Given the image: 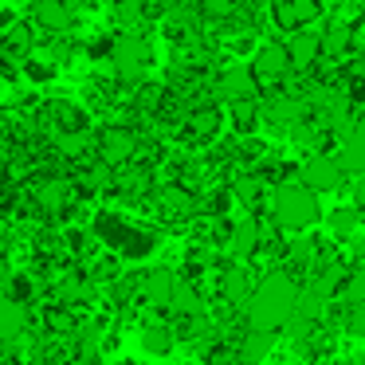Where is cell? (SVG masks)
Returning <instances> with one entry per match:
<instances>
[{
    "label": "cell",
    "instance_id": "6da1fadb",
    "mask_svg": "<svg viewBox=\"0 0 365 365\" xmlns=\"http://www.w3.org/2000/svg\"><path fill=\"white\" fill-rule=\"evenodd\" d=\"M299 275L287 267H271L259 283L252 287V294L244 299L240 314H244L247 330H283L294 318V307H299Z\"/></svg>",
    "mask_w": 365,
    "mask_h": 365
},
{
    "label": "cell",
    "instance_id": "7a4b0ae2",
    "mask_svg": "<svg viewBox=\"0 0 365 365\" xmlns=\"http://www.w3.org/2000/svg\"><path fill=\"white\" fill-rule=\"evenodd\" d=\"M87 232L95 236L98 247L114 252L122 263H145L161 247V232L158 228H150V224H142V220H130L126 212H114V208L91 212Z\"/></svg>",
    "mask_w": 365,
    "mask_h": 365
},
{
    "label": "cell",
    "instance_id": "3957f363",
    "mask_svg": "<svg viewBox=\"0 0 365 365\" xmlns=\"http://www.w3.org/2000/svg\"><path fill=\"white\" fill-rule=\"evenodd\" d=\"M267 220L279 232H310L322 220V205H318V192L307 189L302 181H283L271 185L267 192Z\"/></svg>",
    "mask_w": 365,
    "mask_h": 365
},
{
    "label": "cell",
    "instance_id": "277c9868",
    "mask_svg": "<svg viewBox=\"0 0 365 365\" xmlns=\"http://www.w3.org/2000/svg\"><path fill=\"white\" fill-rule=\"evenodd\" d=\"M106 63L114 67V75L122 83H142L150 63H153V43L142 32H118V36H110Z\"/></svg>",
    "mask_w": 365,
    "mask_h": 365
},
{
    "label": "cell",
    "instance_id": "5b68a950",
    "mask_svg": "<svg viewBox=\"0 0 365 365\" xmlns=\"http://www.w3.org/2000/svg\"><path fill=\"white\" fill-rule=\"evenodd\" d=\"M224 122H228V114L220 110V103H208V98L189 103V110L181 114V122H177V142H181L185 150L212 145L216 138H220Z\"/></svg>",
    "mask_w": 365,
    "mask_h": 365
},
{
    "label": "cell",
    "instance_id": "8992f818",
    "mask_svg": "<svg viewBox=\"0 0 365 365\" xmlns=\"http://www.w3.org/2000/svg\"><path fill=\"white\" fill-rule=\"evenodd\" d=\"M95 153L103 165H110V169H122V165H130L134 158H142V134H138L130 122H110V126H103L95 134Z\"/></svg>",
    "mask_w": 365,
    "mask_h": 365
},
{
    "label": "cell",
    "instance_id": "52a82bcc",
    "mask_svg": "<svg viewBox=\"0 0 365 365\" xmlns=\"http://www.w3.org/2000/svg\"><path fill=\"white\" fill-rule=\"evenodd\" d=\"M267 20L275 32H307L326 20V0H267Z\"/></svg>",
    "mask_w": 365,
    "mask_h": 365
},
{
    "label": "cell",
    "instance_id": "ba28073f",
    "mask_svg": "<svg viewBox=\"0 0 365 365\" xmlns=\"http://www.w3.org/2000/svg\"><path fill=\"white\" fill-rule=\"evenodd\" d=\"M247 67H252V79L259 91H279V87H287V79L294 75L291 56H287L283 43H263V48H255V56Z\"/></svg>",
    "mask_w": 365,
    "mask_h": 365
},
{
    "label": "cell",
    "instance_id": "9c48e42d",
    "mask_svg": "<svg viewBox=\"0 0 365 365\" xmlns=\"http://www.w3.org/2000/svg\"><path fill=\"white\" fill-rule=\"evenodd\" d=\"M302 185L314 192H338L341 185H346V169L338 165V158H330V153H310L307 161H302L299 169Z\"/></svg>",
    "mask_w": 365,
    "mask_h": 365
},
{
    "label": "cell",
    "instance_id": "30bf717a",
    "mask_svg": "<svg viewBox=\"0 0 365 365\" xmlns=\"http://www.w3.org/2000/svg\"><path fill=\"white\" fill-rule=\"evenodd\" d=\"M40 122H43V130H51V134L91 130V114L83 110L79 103H71V98H48V103L40 106Z\"/></svg>",
    "mask_w": 365,
    "mask_h": 365
},
{
    "label": "cell",
    "instance_id": "8fae6325",
    "mask_svg": "<svg viewBox=\"0 0 365 365\" xmlns=\"http://www.w3.org/2000/svg\"><path fill=\"white\" fill-rule=\"evenodd\" d=\"M173 283H177V275L169 267H145V271H138V302H145L150 310H169Z\"/></svg>",
    "mask_w": 365,
    "mask_h": 365
},
{
    "label": "cell",
    "instance_id": "7c38bea8",
    "mask_svg": "<svg viewBox=\"0 0 365 365\" xmlns=\"http://www.w3.org/2000/svg\"><path fill=\"white\" fill-rule=\"evenodd\" d=\"M158 208H161L165 220H197L200 216V192L169 181V185L158 189Z\"/></svg>",
    "mask_w": 365,
    "mask_h": 365
},
{
    "label": "cell",
    "instance_id": "4fadbf2b",
    "mask_svg": "<svg viewBox=\"0 0 365 365\" xmlns=\"http://www.w3.org/2000/svg\"><path fill=\"white\" fill-rule=\"evenodd\" d=\"M212 95L224 98V103H236V98H259V87H255V79H252V67L247 63L224 67V71L212 79Z\"/></svg>",
    "mask_w": 365,
    "mask_h": 365
},
{
    "label": "cell",
    "instance_id": "5bb4252c",
    "mask_svg": "<svg viewBox=\"0 0 365 365\" xmlns=\"http://www.w3.org/2000/svg\"><path fill=\"white\" fill-rule=\"evenodd\" d=\"M228 189H232V200H236V205H244L247 212H259V208L267 205L271 185H267V177H263L259 169H244V173L232 177Z\"/></svg>",
    "mask_w": 365,
    "mask_h": 365
},
{
    "label": "cell",
    "instance_id": "9a60e30c",
    "mask_svg": "<svg viewBox=\"0 0 365 365\" xmlns=\"http://www.w3.org/2000/svg\"><path fill=\"white\" fill-rule=\"evenodd\" d=\"M28 322H32V310H28L24 302L9 299V294H0V354L12 349L20 338H24Z\"/></svg>",
    "mask_w": 365,
    "mask_h": 365
},
{
    "label": "cell",
    "instance_id": "2e32d148",
    "mask_svg": "<svg viewBox=\"0 0 365 365\" xmlns=\"http://www.w3.org/2000/svg\"><path fill=\"white\" fill-rule=\"evenodd\" d=\"M283 48H287V56H291L294 75H310L314 63H322V43H318L314 28H307V32H291Z\"/></svg>",
    "mask_w": 365,
    "mask_h": 365
},
{
    "label": "cell",
    "instance_id": "e0dca14e",
    "mask_svg": "<svg viewBox=\"0 0 365 365\" xmlns=\"http://www.w3.org/2000/svg\"><path fill=\"white\" fill-rule=\"evenodd\" d=\"M275 341H279V334L275 330H240L236 334V357H240V365H263L271 357V349H275Z\"/></svg>",
    "mask_w": 365,
    "mask_h": 365
},
{
    "label": "cell",
    "instance_id": "ac0fdd59",
    "mask_svg": "<svg viewBox=\"0 0 365 365\" xmlns=\"http://www.w3.org/2000/svg\"><path fill=\"white\" fill-rule=\"evenodd\" d=\"M338 165L346 169V177H365V122H357L338 145Z\"/></svg>",
    "mask_w": 365,
    "mask_h": 365
},
{
    "label": "cell",
    "instance_id": "d6986e66",
    "mask_svg": "<svg viewBox=\"0 0 365 365\" xmlns=\"http://www.w3.org/2000/svg\"><path fill=\"white\" fill-rule=\"evenodd\" d=\"M318 43H322V59H341L354 48V24H346V16H334L330 24H322Z\"/></svg>",
    "mask_w": 365,
    "mask_h": 365
},
{
    "label": "cell",
    "instance_id": "ffe728a7",
    "mask_svg": "<svg viewBox=\"0 0 365 365\" xmlns=\"http://www.w3.org/2000/svg\"><path fill=\"white\" fill-rule=\"evenodd\" d=\"M259 122H263L259 98H236V103H228V126L236 130V138H255Z\"/></svg>",
    "mask_w": 365,
    "mask_h": 365
},
{
    "label": "cell",
    "instance_id": "44dd1931",
    "mask_svg": "<svg viewBox=\"0 0 365 365\" xmlns=\"http://www.w3.org/2000/svg\"><path fill=\"white\" fill-rule=\"evenodd\" d=\"M142 349L145 354H153V357H165V354H173V346H177V334H173V326L169 322H161V318H150V322H142Z\"/></svg>",
    "mask_w": 365,
    "mask_h": 365
},
{
    "label": "cell",
    "instance_id": "7402d4cb",
    "mask_svg": "<svg viewBox=\"0 0 365 365\" xmlns=\"http://www.w3.org/2000/svg\"><path fill=\"white\" fill-rule=\"evenodd\" d=\"M32 20L43 32H67L71 28V9L63 0H32Z\"/></svg>",
    "mask_w": 365,
    "mask_h": 365
},
{
    "label": "cell",
    "instance_id": "603a6c76",
    "mask_svg": "<svg viewBox=\"0 0 365 365\" xmlns=\"http://www.w3.org/2000/svg\"><path fill=\"white\" fill-rule=\"evenodd\" d=\"M169 310H173V318L208 310L205 307V294H200V283H192V279H177V283H173V299H169Z\"/></svg>",
    "mask_w": 365,
    "mask_h": 365
},
{
    "label": "cell",
    "instance_id": "cb8c5ba5",
    "mask_svg": "<svg viewBox=\"0 0 365 365\" xmlns=\"http://www.w3.org/2000/svg\"><path fill=\"white\" fill-rule=\"evenodd\" d=\"M153 16V0H114V24L122 32H138Z\"/></svg>",
    "mask_w": 365,
    "mask_h": 365
},
{
    "label": "cell",
    "instance_id": "d4e9b609",
    "mask_svg": "<svg viewBox=\"0 0 365 365\" xmlns=\"http://www.w3.org/2000/svg\"><path fill=\"white\" fill-rule=\"evenodd\" d=\"M334 302L338 307H365V263H357V267H349L341 275L338 291H334Z\"/></svg>",
    "mask_w": 365,
    "mask_h": 365
},
{
    "label": "cell",
    "instance_id": "484cf974",
    "mask_svg": "<svg viewBox=\"0 0 365 365\" xmlns=\"http://www.w3.org/2000/svg\"><path fill=\"white\" fill-rule=\"evenodd\" d=\"M326 224H330V236L334 240H349L357 232V224H361V212H357L354 205H338L330 216H326Z\"/></svg>",
    "mask_w": 365,
    "mask_h": 365
},
{
    "label": "cell",
    "instance_id": "4316f807",
    "mask_svg": "<svg viewBox=\"0 0 365 365\" xmlns=\"http://www.w3.org/2000/svg\"><path fill=\"white\" fill-rule=\"evenodd\" d=\"M240 4L244 0H197V16L208 20V24H224L240 12Z\"/></svg>",
    "mask_w": 365,
    "mask_h": 365
},
{
    "label": "cell",
    "instance_id": "83f0119b",
    "mask_svg": "<svg viewBox=\"0 0 365 365\" xmlns=\"http://www.w3.org/2000/svg\"><path fill=\"white\" fill-rule=\"evenodd\" d=\"M20 67H24V79H32V83H56V75H59V67L51 63V59H32V56H24L20 59Z\"/></svg>",
    "mask_w": 365,
    "mask_h": 365
},
{
    "label": "cell",
    "instance_id": "f1b7e54d",
    "mask_svg": "<svg viewBox=\"0 0 365 365\" xmlns=\"http://www.w3.org/2000/svg\"><path fill=\"white\" fill-rule=\"evenodd\" d=\"M341 91H346V98L354 106H365V75L361 71H349L346 75V87H341Z\"/></svg>",
    "mask_w": 365,
    "mask_h": 365
},
{
    "label": "cell",
    "instance_id": "f546056e",
    "mask_svg": "<svg viewBox=\"0 0 365 365\" xmlns=\"http://www.w3.org/2000/svg\"><path fill=\"white\" fill-rule=\"evenodd\" d=\"M63 4H67L71 12H87V9H95L98 0H63Z\"/></svg>",
    "mask_w": 365,
    "mask_h": 365
},
{
    "label": "cell",
    "instance_id": "4dcf8cb0",
    "mask_svg": "<svg viewBox=\"0 0 365 365\" xmlns=\"http://www.w3.org/2000/svg\"><path fill=\"white\" fill-rule=\"evenodd\" d=\"M110 365H145V361H134V357H118V361H110Z\"/></svg>",
    "mask_w": 365,
    "mask_h": 365
},
{
    "label": "cell",
    "instance_id": "1f68e13d",
    "mask_svg": "<svg viewBox=\"0 0 365 365\" xmlns=\"http://www.w3.org/2000/svg\"><path fill=\"white\" fill-rule=\"evenodd\" d=\"M91 365H103V361H91Z\"/></svg>",
    "mask_w": 365,
    "mask_h": 365
}]
</instances>
